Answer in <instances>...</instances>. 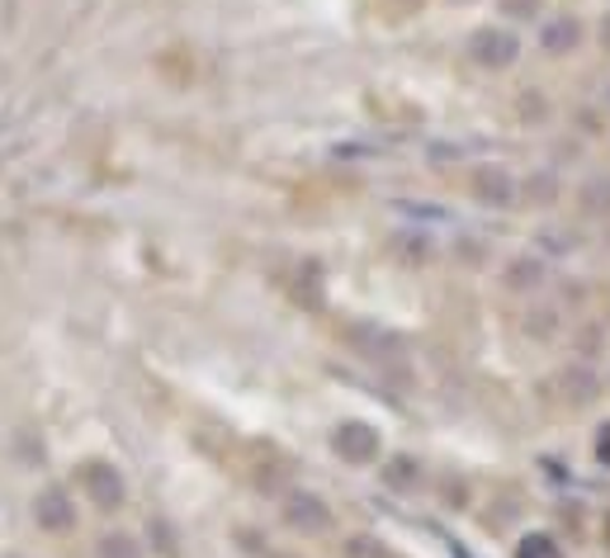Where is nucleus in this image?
<instances>
[{
  "label": "nucleus",
  "instance_id": "nucleus-5",
  "mask_svg": "<svg viewBox=\"0 0 610 558\" xmlns=\"http://www.w3.org/2000/svg\"><path fill=\"white\" fill-rule=\"evenodd\" d=\"M33 520H39L43 530H72L76 526L72 497H66L62 487H48V493H39V502H33Z\"/></svg>",
  "mask_w": 610,
  "mask_h": 558
},
{
  "label": "nucleus",
  "instance_id": "nucleus-6",
  "mask_svg": "<svg viewBox=\"0 0 610 558\" xmlns=\"http://www.w3.org/2000/svg\"><path fill=\"white\" fill-rule=\"evenodd\" d=\"M285 520H289L293 530H303V535H322L331 526V512L312 493H293L289 507H285Z\"/></svg>",
  "mask_w": 610,
  "mask_h": 558
},
{
  "label": "nucleus",
  "instance_id": "nucleus-11",
  "mask_svg": "<svg viewBox=\"0 0 610 558\" xmlns=\"http://www.w3.org/2000/svg\"><path fill=\"white\" fill-rule=\"evenodd\" d=\"M597 459H601V464L610 468V422H606V426L597 431Z\"/></svg>",
  "mask_w": 610,
  "mask_h": 558
},
{
  "label": "nucleus",
  "instance_id": "nucleus-10",
  "mask_svg": "<svg viewBox=\"0 0 610 558\" xmlns=\"http://www.w3.org/2000/svg\"><path fill=\"white\" fill-rule=\"evenodd\" d=\"M497 10L511 20H530V14H539V0H497Z\"/></svg>",
  "mask_w": 610,
  "mask_h": 558
},
{
  "label": "nucleus",
  "instance_id": "nucleus-4",
  "mask_svg": "<svg viewBox=\"0 0 610 558\" xmlns=\"http://www.w3.org/2000/svg\"><path fill=\"white\" fill-rule=\"evenodd\" d=\"M474 195L483 204H497V208H511L516 204V180L507 166H478L474 170Z\"/></svg>",
  "mask_w": 610,
  "mask_h": 558
},
{
  "label": "nucleus",
  "instance_id": "nucleus-8",
  "mask_svg": "<svg viewBox=\"0 0 610 558\" xmlns=\"http://www.w3.org/2000/svg\"><path fill=\"white\" fill-rule=\"evenodd\" d=\"M516 558H564V549H559V539L554 535H526L520 539V549H516Z\"/></svg>",
  "mask_w": 610,
  "mask_h": 558
},
{
  "label": "nucleus",
  "instance_id": "nucleus-1",
  "mask_svg": "<svg viewBox=\"0 0 610 558\" xmlns=\"http://www.w3.org/2000/svg\"><path fill=\"white\" fill-rule=\"evenodd\" d=\"M468 58H474L478 66H487V72H502V66H511L520 58V39L511 29H474V39H468Z\"/></svg>",
  "mask_w": 610,
  "mask_h": 558
},
{
  "label": "nucleus",
  "instance_id": "nucleus-7",
  "mask_svg": "<svg viewBox=\"0 0 610 558\" xmlns=\"http://www.w3.org/2000/svg\"><path fill=\"white\" fill-rule=\"evenodd\" d=\"M582 43V24L572 20V14H559V20L545 24V52H554V58H564V52H572Z\"/></svg>",
  "mask_w": 610,
  "mask_h": 558
},
{
  "label": "nucleus",
  "instance_id": "nucleus-13",
  "mask_svg": "<svg viewBox=\"0 0 610 558\" xmlns=\"http://www.w3.org/2000/svg\"><path fill=\"white\" fill-rule=\"evenodd\" d=\"M601 39H606V43H610V33H601Z\"/></svg>",
  "mask_w": 610,
  "mask_h": 558
},
{
  "label": "nucleus",
  "instance_id": "nucleus-2",
  "mask_svg": "<svg viewBox=\"0 0 610 558\" xmlns=\"http://www.w3.org/2000/svg\"><path fill=\"white\" fill-rule=\"evenodd\" d=\"M81 487H85V497H91L100 512H118V507H124V497H128L118 468L114 464H100V459H91V464L81 468Z\"/></svg>",
  "mask_w": 610,
  "mask_h": 558
},
{
  "label": "nucleus",
  "instance_id": "nucleus-9",
  "mask_svg": "<svg viewBox=\"0 0 610 558\" xmlns=\"http://www.w3.org/2000/svg\"><path fill=\"white\" fill-rule=\"evenodd\" d=\"M100 558H143L133 535H104L100 539Z\"/></svg>",
  "mask_w": 610,
  "mask_h": 558
},
{
  "label": "nucleus",
  "instance_id": "nucleus-12",
  "mask_svg": "<svg viewBox=\"0 0 610 558\" xmlns=\"http://www.w3.org/2000/svg\"><path fill=\"white\" fill-rule=\"evenodd\" d=\"M606 539H610V516H606Z\"/></svg>",
  "mask_w": 610,
  "mask_h": 558
},
{
  "label": "nucleus",
  "instance_id": "nucleus-3",
  "mask_svg": "<svg viewBox=\"0 0 610 558\" xmlns=\"http://www.w3.org/2000/svg\"><path fill=\"white\" fill-rule=\"evenodd\" d=\"M331 450H337L345 464H374L379 459V431L364 426V422H341L331 431Z\"/></svg>",
  "mask_w": 610,
  "mask_h": 558
}]
</instances>
